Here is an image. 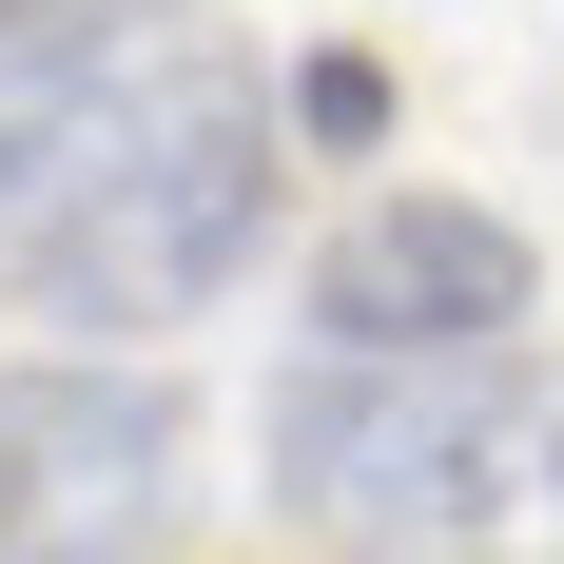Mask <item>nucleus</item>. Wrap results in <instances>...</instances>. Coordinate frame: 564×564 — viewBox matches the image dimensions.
<instances>
[{"mask_svg":"<svg viewBox=\"0 0 564 564\" xmlns=\"http://www.w3.org/2000/svg\"><path fill=\"white\" fill-rule=\"evenodd\" d=\"M175 507V390L156 370H0V564H117Z\"/></svg>","mask_w":564,"mask_h":564,"instance_id":"3","label":"nucleus"},{"mask_svg":"<svg viewBox=\"0 0 564 564\" xmlns=\"http://www.w3.org/2000/svg\"><path fill=\"white\" fill-rule=\"evenodd\" d=\"M273 487L350 564H564V390L525 350H292Z\"/></svg>","mask_w":564,"mask_h":564,"instance_id":"2","label":"nucleus"},{"mask_svg":"<svg viewBox=\"0 0 564 564\" xmlns=\"http://www.w3.org/2000/svg\"><path fill=\"white\" fill-rule=\"evenodd\" d=\"M525 312H545V273L467 195H370L312 253V350H525Z\"/></svg>","mask_w":564,"mask_h":564,"instance_id":"4","label":"nucleus"},{"mask_svg":"<svg viewBox=\"0 0 564 564\" xmlns=\"http://www.w3.org/2000/svg\"><path fill=\"white\" fill-rule=\"evenodd\" d=\"M137 20H156V0H0V98H40V78H98V58H137Z\"/></svg>","mask_w":564,"mask_h":564,"instance_id":"5","label":"nucleus"},{"mask_svg":"<svg viewBox=\"0 0 564 564\" xmlns=\"http://www.w3.org/2000/svg\"><path fill=\"white\" fill-rule=\"evenodd\" d=\"M292 117H312V137H370V117H390V78H370V58H312V78H292Z\"/></svg>","mask_w":564,"mask_h":564,"instance_id":"6","label":"nucleus"},{"mask_svg":"<svg viewBox=\"0 0 564 564\" xmlns=\"http://www.w3.org/2000/svg\"><path fill=\"white\" fill-rule=\"evenodd\" d=\"M292 117L253 58H98L0 98V292L58 332H195L273 234Z\"/></svg>","mask_w":564,"mask_h":564,"instance_id":"1","label":"nucleus"}]
</instances>
